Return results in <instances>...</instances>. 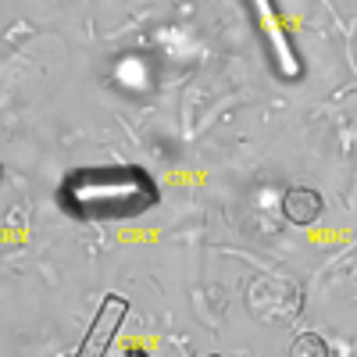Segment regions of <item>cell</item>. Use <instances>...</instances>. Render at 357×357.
I'll use <instances>...</instances> for the list:
<instances>
[{
	"mask_svg": "<svg viewBox=\"0 0 357 357\" xmlns=\"http://www.w3.org/2000/svg\"><path fill=\"white\" fill-rule=\"evenodd\" d=\"M321 193L311 190V186H289L282 193V215L293 222V225H314L321 218Z\"/></svg>",
	"mask_w": 357,
	"mask_h": 357,
	"instance_id": "obj_4",
	"label": "cell"
},
{
	"mask_svg": "<svg viewBox=\"0 0 357 357\" xmlns=\"http://www.w3.org/2000/svg\"><path fill=\"white\" fill-rule=\"evenodd\" d=\"M61 204L82 222H129L161 204V190L139 165H100L65 175Z\"/></svg>",
	"mask_w": 357,
	"mask_h": 357,
	"instance_id": "obj_1",
	"label": "cell"
},
{
	"mask_svg": "<svg viewBox=\"0 0 357 357\" xmlns=\"http://www.w3.org/2000/svg\"><path fill=\"white\" fill-rule=\"evenodd\" d=\"M289 357H329V343L318 333H301L289 343Z\"/></svg>",
	"mask_w": 357,
	"mask_h": 357,
	"instance_id": "obj_5",
	"label": "cell"
},
{
	"mask_svg": "<svg viewBox=\"0 0 357 357\" xmlns=\"http://www.w3.org/2000/svg\"><path fill=\"white\" fill-rule=\"evenodd\" d=\"M0 175H4V168H0Z\"/></svg>",
	"mask_w": 357,
	"mask_h": 357,
	"instance_id": "obj_8",
	"label": "cell"
},
{
	"mask_svg": "<svg viewBox=\"0 0 357 357\" xmlns=\"http://www.w3.org/2000/svg\"><path fill=\"white\" fill-rule=\"evenodd\" d=\"M126 357H151V354H143V350H129Z\"/></svg>",
	"mask_w": 357,
	"mask_h": 357,
	"instance_id": "obj_6",
	"label": "cell"
},
{
	"mask_svg": "<svg viewBox=\"0 0 357 357\" xmlns=\"http://www.w3.org/2000/svg\"><path fill=\"white\" fill-rule=\"evenodd\" d=\"M126 318H129V301L118 293H107L97 307V314H93V321H89L75 357H107V350H111V343H114Z\"/></svg>",
	"mask_w": 357,
	"mask_h": 357,
	"instance_id": "obj_3",
	"label": "cell"
},
{
	"mask_svg": "<svg viewBox=\"0 0 357 357\" xmlns=\"http://www.w3.org/2000/svg\"><path fill=\"white\" fill-rule=\"evenodd\" d=\"M247 4L254 11V22H257L261 36H264V47H268V57H272L275 72L282 79H301L304 61L293 47V36H289V29H286V22L275 8V0H247Z\"/></svg>",
	"mask_w": 357,
	"mask_h": 357,
	"instance_id": "obj_2",
	"label": "cell"
},
{
	"mask_svg": "<svg viewBox=\"0 0 357 357\" xmlns=\"http://www.w3.org/2000/svg\"><path fill=\"white\" fill-rule=\"evenodd\" d=\"M211 357H222V354H211Z\"/></svg>",
	"mask_w": 357,
	"mask_h": 357,
	"instance_id": "obj_7",
	"label": "cell"
}]
</instances>
